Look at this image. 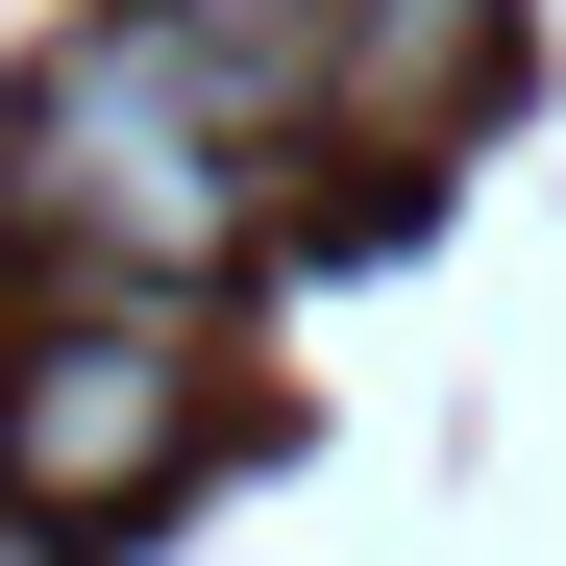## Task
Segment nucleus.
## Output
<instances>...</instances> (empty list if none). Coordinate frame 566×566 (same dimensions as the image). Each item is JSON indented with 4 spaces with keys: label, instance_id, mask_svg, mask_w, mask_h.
I'll return each instance as SVG.
<instances>
[{
    "label": "nucleus",
    "instance_id": "1",
    "mask_svg": "<svg viewBox=\"0 0 566 566\" xmlns=\"http://www.w3.org/2000/svg\"><path fill=\"white\" fill-rule=\"evenodd\" d=\"M0 222H25L50 296H172V321H198L222 271L271 247L247 99H222L172 25H74V50L25 74V124H0Z\"/></svg>",
    "mask_w": 566,
    "mask_h": 566
},
{
    "label": "nucleus",
    "instance_id": "2",
    "mask_svg": "<svg viewBox=\"0 0 566 566\" xmlns=\"http://www.w3.org/2000/svg\"><path fill=\"white\" fill-rule=\"evenodd\" d=\"M198 468V321L172 296H50L25 345H0V493H25L50 542L74 517H124Z\"/></svg>",
    "mask_w": 566,
    "mask_h": 566
},
{
    "label": "nucleus",
    "instance_id": "3",
    "mask_svg": "<svg viewBox=\"0 0 566 566\" xmlns=\"http://www.w3.org/2000/svg\"><path fill=\"white\" fill-rule=\"evenodd\" d=\"M493 50H517L493 0H345V50H321V124H345V148H443L468 99H493Z\"/></svg>",
    "mask_w": 566,
    "mask_h": 566
},
{
    "label": "nucleus",
    "instance_id": "4",
    "mask_svg": "<svg viewBox=\"0 0 566 566\" xmlns=\"http://www.w3.org/2000/svg\"><path fill=\"white\" fill-rule=\"evenodd\" d=\"M148 25H172V50H198V74H222V99H247V124H271V99H296V124H321V50H345V0H148Z\"/></svg>",
    "mask_w": 566,
    "mask_h": 566
}]
</instances>
